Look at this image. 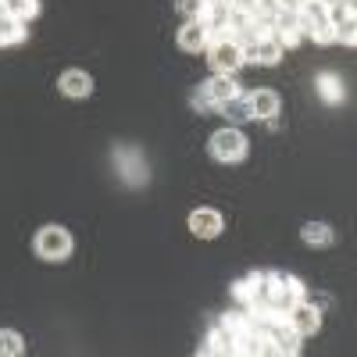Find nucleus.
Listing matches in <instances>:
<instances>
[{"label":"nucleus","instance_id":"obj_7","mask_svg":"<svg viewBox=\"0 0 357 357\" xmlns=\"http://www.w3.org/2000/svg\"><path fill=\"white\" fill-rule=\"evenodd\" d=\"M264 333H268V340H272V347H275V354H301V333H293V325L286 321V318H279V321H272V325H264Z\"/></svg>","mask_w":357,"mask_h":357},{"label":"nucleus","instance_id":"obj_1","mask_svg":"<svg viewBox=\"0 0 357 357\" xmlns=\"http://www.w3.org/2000/svg\"><path fill=\"white\" fill-rule=\"evenodd\" d=\"M36 254H40L43 261H50V264L68 261V254H72V236H68V229H61V225H43V229L36 232Z\"/></svg>","mask_w":357,"mask_h":357},{"label":"nucleus","instance_id":"obj_13","mask_svg":"<svg viewBox=\"0 0 357 357\" xmlns=\"http://www.w3.org/2000/svg\"><path fill=\"white\" fill-rule=\"evenodd\" d=\"M200 354H236V340H232V333L225 329V325H211V333H207V340L200 343Z\"/></svg>","mask_w":357,"mask_h":357},{"label":"nucleus","instance_id":"obj_11","mask_svg":"<svg viewBox=\"0 0 357 357\" xmlns=\"http://www.w3.org/2000/svg\"><path fill=\"white\" fill-rule=\"evenodd\" d=\"M222 229H225V218L211 211V207H197L190 215V232L200 236V240H215V236H222Z\"/></svg>","mask_w":357,"mask_h":357},{"label":"nucleus","instance_id":"obj_21","mask_svg":"<svg viewBox=\"0 0 357 357\" xmlns=\"http://www.w3.org/2000/svg\"><path fill=\"white\" fill-rule=\"evenodd\" d=\"M314 43H321V47H329V43H336V29H333V22H321V25H314L311 33H307Z\"/></svg>","mask_w":357,"mask_h":357},{"label":"nucleus","instance_id":"obj_4","mask_svg":"<svg viewBox=\"0 0 357 357\" xmlns=\"http://www.w3.org/2000/svg\"><path fill=\"white\" fill-rule=\"evenodd\" d=\"M207 151L222 165H240L247 158V136L240 129H218L211 136V143H207Z\"/></svg>","mask_w":357,"mask_h":357},{"label":"nucleus","instance_id":"obj_15","mask_svg":"<svg viewBox=\"0 0 357 357\" xmlns=\"http://www.w3.org/2000/svg\"><path fill=\"white\" fill-rule=\"evenodd\" d=\"M25 36H29L25 22L0 11V47H18V43H25Z\"/></svg>","mask_w":357,"mask_h":357},{"label":"nucleus","instance_id":"obj_8","mask_svg":"<svg viewBox=\"0 0 357 357\" xmlns=\"http://www.w3.org/2000/svg\"><path fill=\"white\" fill-rule=\"evenodd\" d=\"M282 61V47L268 36V40H254L243 47V65H264V68H272Z\"/></svg>","mask_w":357,"mask_h":357},{"label":"nucleus","instance_id":"obj_2","mask_svg":"<svg viewBox=\"0 0 357 357\" xmlns=\"http://www.w3.org/2000/svg\"><path fill=\"white\" fill-rule=\"evenodd\" d=\"M207 65H211L215 75H232L236 68H243V47L236 43L232 36L225 40H215V43H207Z\"/></svg>","mask_w":357,"mask_h":357},{"label":"nucleus","instance_id":"obj_3","mask_svg":"<svg viewBox=\"0 0 357 357\" xmlns=\"http://www.w3.org/2000/svg\"><path fill=\"white\" fill-rule=\"evenodd\" d=\"M236 93H240V86H236L232 75H211V79H207L197 93H193L190 104H193L197 111H215L222 100H229V97H236Z\"/></svg>","mask_w":357,"mask_h":357},{"label":"nucleus","instance_id":"obj_9","mask_svg":"<svg viewBox=\"0 0 357 357\" xmlns=\"http://www.w3.org/2000/svg\"><path fill=\"white\" fill-rule=\"evenodd\" d=\"M329 22L336 29V43H347L354 47L357 33H354V0H340V4L329 8Z\"/></svg>","mask_w":357,"mask_h":357},{"label":"nucleus","instance_id":"obj_6","mask_svg":"<svg viewBox=\"0 0 357 357\" xmlns=\"http://www.w3.org/2000/svg\"><path fill=\"white\" fill-rule=\"evenodd\" d=\"M272 40H275L282 50H293L296 43L304 40V29H301V22H296L293 11H279V15L272 18Z\"/></svg>","mask_w":357,"mask_h":357},{"label":"nucleus","instance_id":"obj_23","mask_svg":"<svg viewBox=\"0 0 357 357\" xmlns=\"http://www.w3.org/2000/svg\"><path fill=\"white\" fill-rule=\"evenodd\" d=\"M333 86H336V79H333V75H325V79H321V93H325V100H340V93H336Z\"/></svg>","mask_w":357,"mask_h":357},{"label":"nucleus","instance_id":"obj_12","mask_svg":"<svg viewBox=\"0 0 357 357\" xmlns=\"http://www.w3.org/2000/svg\"><path fill=\"white\" fill-rule=\"evenodd\" d=\"M57 89L72 100H86L89 93H93V79H89L82 68H68V72H61V79H57Z\"/></svg>","mask_w":357,"mask_h":357},{"label":"nucleus","instance_id":"obj_18","mask_svg":"<svg viewBox=\"0 0 357 357\" xmlns=\"http://www.w3.org/2000/svg\"><path fill=\"white\" fill-rule=\"evenodd\" d=\"M215 111H218V114H225L229 122H247V118H254V114H250V104H247V97H240V93H236V97H229V100H222Z\"/></svg>","mask_w":357,"mask_h":357},{"label":"nucleus","instance_id":"obj_22","mask_svg":"<svg viewBox=\"0 0 357 357\" xmlns=\"http://www.w3.org/2000/svg\"><path fill=\"white\" fill-rule=\"evenodd\" d=\"M204 8H207L204 0H178V11H183L186 18H200V15H204Z\"/></svg>","mask_w":357,"mask_h":357},{"label":"nucleus","instance_id":"obj_10","mask_svg":"<svg viewBox=\"0 0 357 357\" xmlns=\"http://www.w3.org/2000/svg\"><path fill=\"white\" fill-rule=\"evenodd\" d=\"M207 43H211V29L200 18H186V25L178 29V47L186 54H200V50H207Z\"/></svg>","mask_w":357,"mask_h":357},{"label":"nucleus","instance_id":"obj_20","mask_svg":"<svg viewBox=\"0 0 357 357\" xmlns=\"http://www.w3.org/2000/svg\"><path fill=\"white\" fill-rule=\"evenodd\" d=\"M25 354V340L15 329H0V357H18Z\"/></svg>","mask_w":357,"mask_h":357},{"label":"nucleus","instance_id":"obj_16","mask_svg":"<svg viewBox=\"0 0 357 357\" xmlns=\"http://www.w3.org/2000/svg\"><path fill=\"white\" fill-rule=\"evenodd\" d=\"M296 22H301L304 36H307L314 25L329 22V8H325V4H318V0H304V4H301V11H296Z\"/></svg>","mask_w":357,"mask_h":357},{"label":"nucleus","instance_id":"obj_14","mask_svg":"<svg viewBox=\"0 0 357 357\" xmlns=\"http://www.w3.org/2000/svg\"><path fill=\"white\" fill-rule=\"evenodd\" d=\"M247 104H250V114L254 118H275L282 100H279L275 89H254V93L247 97Z\"/></svg>","mask_w":357,"mask_h":357},{"label":"nucleus","instance_id":"obj_19","mask_svg":"<svg viewBox=\"0 0 357 357\" xmlns=\"http://www.w3.org/2000/svg\"><path fill=\"white\" fill-rule=\"evenodd\" d=\"M4 15H11V18L29 25L40 15V0H4Z\"/></svg>","mask_w":357,"mask_h":357},{"label":"nucleus","instance_id":"obj_17","mask_svg":"<svg viewBox=\"0 0 357 357\" xmlns=\"http://www.w3.org/2000/svg\"><path fill=\"white\" fill-rule=\"evenodd\" d=\"M301 240L307 243V247H333V229L325 225V222H307L304 229H301Z\"/></svg>","mask_w":357,"mask_h":357},{"label":"nucleus","instance_id":"obj_5","mask_svg":"<svg viewBox=\"0 0 357 357\" xmlns=\"http://www.w3.org/2000/svg\"><path fill=\"white\" fill-rule=\"evenodd\" d=\"M286 321L293 325V333H301V336H314L321 329V311L307 301H296L289 311H286Z\"/></svg>","mask_w":357,"mask_h":357}]
</instances>
